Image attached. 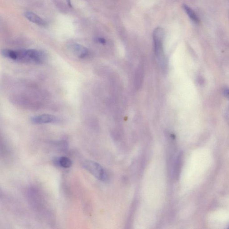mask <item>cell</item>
<instances>
[{"label": "cell", "mask_w": 229, "mask_h": 229, "mask_svg": "<svg viewBox=\"0 0 229 229\" xmlns=\"http://www.w3.org/2000/svg\"><path fill=\"white\" fill-rule=\"evenodd\" d=\"M1 53L2 56L8 59L21 63L41 64L45 62L46 59V55L44 52L36 49H3Z\"/></svg>", "instance_id": "obj_1"}, {"label": "cell", "mask_w": 229, "mask_h": 229, "mask_svg": "<svg viewBox=\"0 0 229 229\" xmlns=\"http://www.w3.org/2000/svg\"><path fill=\"white\" fill-rule=\"evenodd\" d=\"M83 167L99 180L104 181L107 179L105 170L98 163L91 160H87L83 163Z\"/></svg>", "instance_id": "obj_2"}, {"label": "cell", "mask_w": 229, "mask_h": 229, "mask_svg": "<svg viewBox=\"0 0 229 229\" xmlns=\"http://www.w3.org/2000/svg\"><path fill=\"white\" fill-rule=\"evenodd\" d=\"M164 35V30L160 27L156 28L153 33L155 51L157 56L160 58L163 56V42Z\"/></svg>", "instance_id": "obj_3"}, {"label": "cell", "mask_w": 229, "mask_h": 229, "mask_svg": "<svg viewBox=\"0 0 229 229\" xmlns=\"http://www.w3.org/2000/svg\"><path fill=\"white\" fill-rule=\"evenodd\" d=\"M31 122L34 124H45L53 123L57 122V118L55 116L50 114H42L34 116L30 119Z\"/></svg>", "instance_id": "obj_4"}, {"label": "cell", "mask_w": 229, "mask_h": 229, "mask_svg": "<svg viewBox=\"0 0 229 229\" xmlns=\"http://www.w3.org/2000/svg\"><path fill=\"white\" fill-rule=\"evenodd\" d=\"M72 50L80 58H84L88 54V50L87 48L79 44L72 45Z\"/></svg>", "instance_id": "obj_5"}, {"label": "cell", "mask_w": 229, "mask_h": 229, "mask_svg": "<svg viewBox=\"0 0 229 229\" xmlns=\"http://www.w3.org/2000/svg\"><path fill=\"white\" fill-rule=\"evenodd\" d=\"M25 17L30 21L35 23V24L40 26L46 25V23L45 20L42 19L37 14L31 12H26L24 13Z\"/></svg>", "instance_id": "obj_6"}, {"label": "cell", "mask_w": 229, "mask_h": 229, "mask_svg": "<svg viewBox=\"0 0 229 229\" xmlns=\"http://www.w3.org/2000/svg\"><path fill=\"white\" fill-rule=\"evenodd\" d=\"M56 163L60 167L64 168H69L71 167L72 161L68 157L62 156L57 158Z\"/></svg>", "instance_id": "obj_7"}, {"label": "cell", "mask_w": 229, "mask_h": 229, "mask_svg": "<svg viewBox=\"0 0 229 229\" xmlns=\"http://www.w3.org/2000/svg\"><path fill=\"white\" fill-rule=\"evenodd\" d=\"M183 7V8L187 14L188 15L189 17L194 22L196 23H199L200 20H199V18H198L197 14L195 13L194 11L185 4H184Z\"/></svg>", "instance_id": "obj_8"}, {"label": "cell", "mask_w": 229, "mask_h": 229, "mask_svg": "<svg viewBox=\"0 0 229 229\" xmlns=\"http://www.w3.org/2000/svg\"><path fill=\"white\" fill-rule=\"evenodd\" d=\"M223 93L224 95L226 98L229 99V88H226L223 90Z\"/></svg>", "instance_id": "obj_9"}, {"label": "cell", "mask_w": 229, "mask_h": 229, "mask_svg": "<svg viewBox=\"0 0 229 229\" xmlns=\"http://www.w3.org/2000/svg\"><path fill=\"white\" fill-rule=\"evenodd\" d=\"M98 41L99 43H100L101 44H104L106 43L105 40L104 39L102 38L98 39Z\"/></svg>", "instance_id": "obj_10"}, {"label": "cell", "mask_w": 229, "mask_h": 229, "mask_svg": "<svg viewBox=\"0 0 229 229\" xmlns=\"http://www.w3.org/2000/svg\"><path fill=\"white\" fill-rule=\"evenodd\" d=\"M67 2L68 5L70 7H72V5L71 3V0H67Z\"/></svg>", "instance_id": "obj_11"}]
</instances>
